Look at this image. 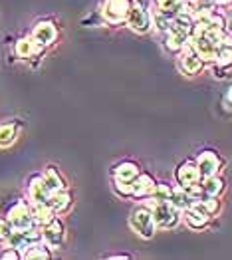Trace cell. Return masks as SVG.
Returning <instances> with one entry per match:
<instances>
[{
    "mask_svg": "<svg viewBox=\"0 0 232 260\" xmlns=\"http://www.w3.org/2000/svg\"><path fill=\"white\" fill-rule=\"evenodd\" d=\"M151 211H153V218H155L157 229H165V231L175 229L183 218V211L177 209L171 201L151 203Z\"/></svg>",
    "mask_w": 232,
    "mask_h": 260,
    "instance_id": "cell-1",
    "label": "cell"
},
{
    "mask_svg": "<svg viewBox=\"0 0 232 260\" xmlns=\"http://www.w3.org/2000/svg\"><path fill=\"white\" fill-rule=\"evenodd\" d=\"M129 226L141 239H153L155 233H157V224H155L151 207H137V209H133V213L129 217Z\"/></svg>",
    "mask_w": 232,
    "mask_h": 260,
    "instance_id": "cell-2",
    "label": "cell"
},
{
    "mask_svg": "<svg viewBox=\"0 0 232 260\" xmlns=\"http://www.w3.org/2000/svg\"><path fill=\"white\" fill-rule=\"evenodd\" d=\"M6 218H8V222L12 224L14 231H28V229H34V224H36L30 205L24 203V201L16 203L14 207H10Z\"/></svg>",
    "mask_w": 232,
    "mask_h": 260,
    "instance_id": "cell-3",
    "label": "cell"
},
{
    "mask_svg": "<svg viewBox=\"0 0 232 260\" xmlns=\"http://www.w3.org/2000/svg\"><path fill=\"white\" fill-rule=\"evenodd\" d=\"M131 8H133L131 0H106L104 8H102V14L109 24L117 26V24H123L127 20Z\"/></svg>",
    "mask_w": 232,
    "mask_h": 260,
    "instance_id": "cell-4",
    "label": "cell"
},
{
    "mask_svg": "<svg viewBox=\"0 0 232 260\" xmlns=\"http://www.w3.org/2000/svg\"><path fill=\"white\" fill-rule=\"evenodd\" d=\"M42 240L52 248V250H58V248L63 246L65 229H63V222L58 217H54L48 224L42 226Z\"/></svg>",
    "mask_w": 232,
    "mask_h": 260,
    "instance_id": "cell-5",
    "label": "cell"
},
{
    "mask_svg": "<svg viewBox=\"0 0 232 260\" xmlns=\"http://www.w3.org/2000/svg\"><path fill=\"white\" fill-rule=\"evenodd\" d=\"M127 26L133 30V32H137V34H147L149 30H151V26H153V18H151V14H149L145 8H141V6H133L131 10H129V16H127Z\"/></svg>",
    "mask_w": 232,
    "mask_h": 260,
    "instance_id": "cell-6",
    "label": "cell"
},
{
    "mask_svg": "<svg viewBox=\"0 0 232 260\" xmlns=\"http://www.w3.org/2000/svg\"><path fill=\"white\" fill-rule=\"evenodd\" d=\"M179 66H181V70H183L187 76H196V74L203 70L205 60L196 54V50H194L189 42L183 50H181V60H179Z\"/></svg>",
    "mask_w": 232,
    "mask_h": 260,
    "instance_id": "cell-7",
    "label": "cell"
},
{
    "mask_svg": "<svg viewBox=\"0 0 232 260\" xmlns=\"http://www.w3.org/2000/svg\"><path fill=\"white\" fill-rule=\"evenodd\" d=\"M32 38L34 42L38 44V48H48L56 42L58 38V28L56 24L50 20H42L34 26V32H32Z\"/></svg>",
    "mask_w": 232,
    "mask_h": 260,
    "instance_id": "cell-8",
    "label": "cell"
},
{
    "mask_svg": "<svg viewBox=\"0 0 232 260\" xmlns=\"http://www.w3.org/2000/svg\"><path fill=\"white\" fill-rule=\"evenodd\" d=\"M52 195L54 193L48 189L42 175H34L28 181V199H30V203H50Z\"/></svg>",
    "mask_w": 232,
    "mask_h": 260,
    "instance_id": "cell-9",
    "label": "cell"
},
{
    "mask_svg": "<svg viewBox=\"0 0 232 260\" xmlns=\"http://www.w3.org/2000/svg\"><path fill=\"white\" fill-rule=\"evenodd\" d=\"M196 167H198L203 179L205 177H212V175H218L220 167H222V159L214 151H203L196 157Z\"/></svg>",
    "mask_w": 232,
    "mask_h": 260,
    "instance_id": "cell-10",
    "label": "cell"
},
{
    "mask_svg": "<svg viewBox=\"0 0 232 260\" xmlns=\"http://www.w3.org/2000/svg\"><path fill=\"white\" fill-rule=\"evenodd\" d=\"M211 218L212 217L209 213H205V211H203L201 207H196V205H192V207L183 211V220L187 222L189 229H194V231L207 229V226L211 224Z\"/></svg>",
    "mask_w": 232,
    "mask_h": 260,
    "instance_id": "cell-11",
    "label": "cell"
},
{
    "mask_svg": "<svg viewBox=\"0 0 232 260\" xmlns=\"http://www.w3.org/2000/svg\"><path fill=\"white\" fill-rule=\"evenodd\" d=\"M177 183L181 185V187H189L192 183H198L203 177H201V171H198V167H196V161H185V163H181L179 167H177Z\"/></svg>",
    "mask_w": 232,
    "mask_h": 260,
    "instance_id": "cell-12",
    "label": "cell"
},
{
    "mask_svg": "<svg viewBox=\"0 0 232 260\" xmlns=\"http://www.w3.org/2000/svg\"><path fill=\"white\" fill-rule=\"evenodd\" d=\"M157 187V181L149 173H139L133 181V197L135 199H149Z\"/></svg>",
    "mask_w": 232,
    "mask_h": 260,
    "instance_id": "cell-13",
    "label": "cell"
},
{
    "mask_svg": "<svg viewBox=\"0 0 232 260\" xmlns=\"http://www.w3.org/2000/svg\"><path fill=\"white\" fill-rule=\"evenodd\" d=\"M190 42V34L185 32V30H179L175 26H171L169 32H167V40H165V46L167 50L173 52V54H179L187 44Z\"/></svg>",
    "mask_w": 232,
    "mask_h": 260,
    "instance_id": "cell-14",
    "label": "cell"
},
{
    "mask_svg": "<svg viewBox=\"0 0 232 260\" xmlns=\"http://www.w3.org/2000/svg\"><path fill=\"white\" fill-rule=\"evenodd\" d=\"M50 246L44 242V240H36V242H30L24 250H22V258L26 260H46L50 258Z\"/></svg>",
    "mask_w": 232,
    "mask_h": 260,
    "instance_id": "cell-15",
    "label": "cell"
},
{
    "mask_svg": "<svg viewBox=\"0 0 232 260\" xmlns=\"http://www.w3.org/2000/svg\"><path fill=\"white\" fill-rule=\"evenodd\" d=\"M139 173H141V169H139V165L133 163V161H121L119 165L113 167V177H115L117 181H131V183H133Z\"/></svg>",
    "mask_w": 232,
    "mask_h": 260,
    "instance_id": "cell-16",
    "label": "cell"
},
{
    "mask_svg": "<svg viewBox=\"0 0 232 260\" xmlns=\"http://www.w3.org/2000/svg\"><path fill=\"white\" fill-rule=\"evenodd\" d=\"M30 209H32V215H34V222L38 226H44V224H48L54 217H58L52 211L50 203H30Z\"/></svg>",
    "mask_w": 232,
    "mask_h": 260,
    "instance_id": "cell-17",
    "label": "cell"
},
{
    "mask_svg": "<svg viewBox=\"0 0 232 260\" xmlns=\"http://www.w3.org/2000/svg\"><path fill=\"white\" fill-rule=\"evenodd\" d=\"M72 205H74V201H72V195L68 193V191H60V193H54L52 199H50V207H52V211L60 217V215H65L70 209H72Z\"/></svg>",
    "mask_w": 232,
    "mask_h": 260,
    "instance_id": "cell-18",
    "label": "cell"
},
{
    "mask_svg": "<svg viewBox=\"0 0 232 260\" xmlns=\"http://www.w3.org/2000/svg\"><path fill=\"white\" fill-rule=\"evenodd\" d=\"M216 64L220 68H230L232 66V34H226V38L218 44Z\"/></svg>",
    "mask_w": 232,
    "mask_h": 260,
    "instance_id": "cell-19",
    "label": "cell"
},
{
    "mask_svg": "<svg viewBox=\"0 0 232 260\" xmlns=\"http://www.w3.org/2000/svg\"><path fill=\"white\" fill-rule=\"evenodd\" d=\"M201 185H203L205 195H209V197H220L224 193V181H222L218 175L201 179Z\"/></svg>",
    "mask_w": 232,
    "mask_h": 260,
    "instance_id": "cell-20",
    "label": "cell"
},
{
    "mask_svg": "<svg viewBox=\"0 0 232 260\" xmlns=\"http://www.w3.org/2000/svg\"><path fill=\"white\" fill-rule=\"evenodd\" d=\"M171 203L177 207V209H181V211H185V209H189V207H192L194 205V199L189 195V191L185 189V187H177V189H173L171 191Z\"/></svg>",
    "mask_w": 232,
    "mask_h": 260,
    "instance_id": "cell-21",
    "label": "cell"
},
{
    "mask_svg": "<svg viewBox=\"0 0 232 260\" xmlns=\"http://www.w3.org/2000/svg\"><path fill=\"white\" fill-rule=\"evenodd\" d=\"M44 181L48 185V189L52 193H60V191H65V183H63L62 175L58 173L54 167H46V171L42 173Z\"/></svg>",
    "mask_w": 232,
    "mask_h": 260,
    "instance_id": "cell-22",
    "label": "cell"
},
{
    "mask_svg": "<svg viewBox=\"0 0 232 260\" xmlns=\"http://www.w3.org/2000/svg\"><path fill=\"white\" fill-rule=\"evenodd\" d=\"M18 133H20L18 123H4V125H0V147L12 145L16 141V137H18Z\"/></svg>",
    "mask_w": 232,
    "mask_h": 260,
    "instance_id": "cell-23",
    "label": "cell"
},
{
    "mask_svg": "<svg viewBox=\"0 0 232 260\" xmlns=\"http://www.w3.org/2000/svg\"><path fill=\"white\" fill-rule=\"evenodd\" d=\"M14 52L18 58H32L36 52H38V44L34 42V38H20L16 46H14Z\"/></svg>",
    "mask_w": 232,
    "mask_h": 260,
    "instance_id": "cell-24",
    "label": "cell"
},
{
    "mask_svg": "<svg viewBox=\"0 0 232 260\" xmlns=\"http://www.w3.org/2000/svg\"><path fill=\"white\" fill-rule=\"evenodd\" d=\"M196 207H201L205 213H209L211 217H214V215H218L220 213V201H218V197H209L205 195L201 201H196L194 203Z\"/></svg>",
    "mask_w": 232,
    "mask_h": 260,
    "instance_id": "cell-25",
    "label": "cell"
},
{
    "mask_svg": "<svg viewBox=\"0 0 232 260\" xmlns=\"http://www.w3.org/2000/svg\"><path fill=\"white\" fill-rule=\"evenodd\" d=\"M157 2V6H159V10H163L165 14H169V16H177L181 10H183V6H185V0H155Z\"/></svg>",
    "mask_w": 232,
    "mask_h": 260,
    "instance_id": "cell-26",
    "label": "cell"
},
{
    "mask_svg": "<svg viewBox=\"0 0 232 260\" xmlns=\"http://www.w3.org/2000/svg\"><path fill=\"white\" fill-rule=\"evenodd\" d=\"M151 18H153V24H155L157 30H161V32H169L171 24H173V16L165 14L163 10H157Z\"/></svg>",
    "mask_w": 232,
    "mask_h": 260,
    "instance_id": "cell-27",
    "label": "cell"
},
{
    "mask_svg": "<svg viewBox=\"0 0 232 260\" xmlns=\"http://www.w3.org/2000/svg\"><path fill=\"white\" fill-rule=\"evenodd\" d=\"M171 191H173V189H171L167 183H157V187H155L153 195L149 197V201H151V203H163V201H169Z\"/></svg>",
    "mask_w": 232,
    "mask_h": 260,
    "instance_id": "cell-28",
    "label": "cell"
},
{
    "mask_svg": "<svg viewBox=\"0 0 232 260\" xmlns=\"http://www.w3.org/2000/svg\"><path fill=\"white\" fill-rule=\"evenodd\" d=\"M113 189L119 197H133V183L131 181H117L115 179Z\"/></svg>",
    "mask_w": 232,
    "mask_h": 260,
    "instance_id": "cell-29",
    "label": "cell"
},
{
    "mask_svg": "<svg viewBox=\"0 0 232 260\" xmlns=\"http://www.w3.org/2000/svg\"><path fill=\"white\" fill-rule=\"evenodd\" d=\"M12 231H14V229H12V224L8 222V218H0V242H6V239L10 237Z\"/></svg>",
    "mask_w": 232,
    "mask_h": 260,
    "instance_id": "cell-30",
    "label": "cell"
},
{
    "mask_svg": "<svg viewBox=\"0 0 232 260\" xmlns=\"http://www.w3.org/2000/svg\"><path fill=\"white\" fill-rule=\"evenodd\" d=\"M0 258H4V260H8V258L18 260V258H22V252L18 250V248H8V250H4V252L0 254Z\"/></svg>",
    "mask_w": 232,
    "mask_h": 260,
    "instance_id": "cell-31",
    "label": "cell"
},
{
    "mask_svg": "<svg viewBox=\"0 0 232 260\" xmlns=\"http://www.w3.org/2000/svg\"><path fill=\"white\" fill-rule=\"evenodd\" d=\"M224 108L232 109V86L228 87V91H226V95H224Z\"/></svg>",
    "mask_w": 232,
    "mask_h": 260,
    "instance_id": "cell-32",
    "label": "cell"
},
{
    "mask_svg": "<svg viewBox=\"0 0 232 260\" xmlns=\"http://www.w3.org/2000/svg\"><path fill=\"white\" fill-rule=\"evenodd\" d=\"M226 32L232 34V10L228 12V16H226Z\"/></svg>",
    "mask_w": 232,
    "mask_h": 260,
    "instance_id": "cell-33",
    "label": "cell"
},
{
    "mask_svg": "<svg viewBox=\"0 0 232 260\" xmlns=\"http://www.w3.org/2000/svg\"><path fill=\"white\" fill-rule=\"evenodd\" d=\"M214 2L220 6H232V0H214Z\"/></svg>",
    "mask_w": 232,
    "mask_h": 260,
    "instance_id": "cell-34",
    "label": "cell"
},
{
    "mask_svg": "<svg viewBox=\"0 0 232 260\" xmlns=\"http://www.w3.org/2000/svg\"><path fill=\"white\" fill-rule=\"evenodd\" d=\"M107 258H129V254H109Z\"/></svg>",
    "mask_w": 232,
    "mask_h": 260,
    "instance_id": "cell-35",
    "label": "cell"
}]
</instances>
